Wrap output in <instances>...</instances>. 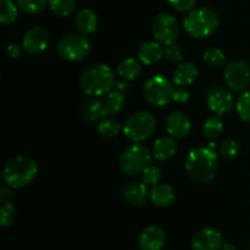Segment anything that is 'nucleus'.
<instances>
[{
    "label": "nucleus",
    "instance_id": "10",
    "mask_svg": "<svg viewBox=\"0 0 250 250\" xmlns=\"http://www.w3.org/2000/svg\"><path fill=\"white\" fill-rule=\"evenodd\" d=\"M208 109L214 114L222 116L229 114L233 107V97L227 88L222 85H211L205 95Z\"/></svg>",
    "mask_w": 250,
    "mask_h": 250
},
{
    "label": "nucleus",
    "instance_id": "24",
    "mask_svg": "<svg viewBox=\"0 0 250 250\" xmlns=\"http://www.w3.org/2000/svg\"><path fill=\"white\" fill-rule=\"evenodd\" d=\"M125 103H126V98H125L124 92H120V90L110 92L104 102L107 115H116L117 112L121 111L125 106Z\"/></svg>",
    "mask_w": 250,
    "mask_h": 250
},
{
    "label": "nucleus",
    "instance_id": "19",
    "mask_svg": "<svg viewBox=\"0 0 250 250\" xmlns=\"http://www.w3.org/2000/svg\"><path fill=\"white\" fill-rule=\"evenodd\" d=\"M176 151H177V144L171 137H160L154 142L153 156L156 160H168L175 155Z\"/></svg>",
    "mask_w": 250,
    "mask_h": 250
},
{
    "label": "nucleus",
    "instance_id": "13",
    "mask_svg": "<svg viewBox=\"0 0 250 250\" xmlns=\"http://www.w3.org/2000/svg\"><path fill=\"white\" fill-rule=\"evenodd\" d=\"M49 44V34L43 27H33L26 32L22 41V46L32 55L41 54Z\"/></svg>",
    "mask_w": 250,
    "mask_h": 250
},
{
    "label": "nucleus",
    "instance_id": "29",
    "mask_svg": "<svg viewBox=\"0 0 250 250\" xmlns=\"http://www.w3.org/2000/svg\"><path fill=\"white\" fill-rule=\"evenodd\" d=\"M120 124L112 119H104L99 122L98 125V133L103 137V138H112L119 134Z\"/></svg>",
    "mask_w": 250,
    "mask_h": 250
},
{
    "label": "nucleus",
    "instance_id": "2",
    "mask_svg": "<svg viewBox=\"0 0 250 250\" xmlns=\"http://www.w3.org/2000/svg\"><path fill=\"white\" fill-rule=\"evenodd\" d=\"M80 84L83 92L88 95L109 94L115 85V73L110 66L105 63H95L82 72Z\"/></svg>",
    "mask_w": 250,
    "mask_h": 250
},
{
    "label": "nucleus",
    "instance_id": "33",
    "mask_svg": "<svg viewBox=\"0 0 250 250\" xmlns=\"http://www.w3.org/2000/svg\"><path fill=\"white\" fill-rule=\"evenodd\" d=\"M241 151V146L238 144V142L232 141V139H227L224 143H221L219 148V154L222 158L226 159H233Z\"/></svg>",
    "mask_w": 250,
    "mask_h": 250
},
{
    "label": "nucleus",
    "instance_id": "7",
    "mask_svg": "<svg viewBox=\"0 0 250 250\" xmlns=\"http://www.w3.org/2000/svg\"><path fill=\"white\" fill-rule=\"evenodd\" d=\"M151 160V154L146 146L142 144H132L127 146L120 155V168L127 175L134 176L143 172Z\"/></svg>",
    "mask_w": 250,
    "mask_h": 250
},
{
    "label": "nucleus",
    "instance_id": "1",
    "mask_svg": "<svg viewBox=\"0 0 250 250\" xmlns=\"http://www.w3.org/2000/svg\"><path fill=\"white\" fill-rule=\"evenodd\" d=\"M219 159L211 148H195L188 153L186 170L189 177L198 183H208L214 180L217 172Z\"/></svg>",
    "mask_w": 250,
    "mask_h": 250
},
{
    "label": "nucleus",
    "instance_id": "26",
    "mask_svg": "<svg viewBox=\"0 0 250 250\" xmlns=\"http://www.w3.org/2000/svg\"><path fill=\"white\" fill-rule=\"evenodd\" d=\"M49 7L56 16L66 17L75 11L76 0H49Z\"/></svg>",
    "mask_w": 250,
    "mask_h": 250
},
{
    "label": "nucleus",
    "instance_id": "8",
    "mask_svg": "<svg viewBox=\"0 0 250 250\" xmlns=\"http://www.w3.org/2000/svg\"><path fill=\"white\" fill-rule=\"evenodd\" d=\"M90 51V43L82 34H68L58 44V53L63 60L77 62L85 59Z\"/></svg>",
    "mask_w": 250,
    "mask_h": 250
},
{
    "label": "nucleus",
    "instance_id": "21",
    "mask_svg": "<svg viewBox=\"0 0 250 250\" xmlns=\"http://www.w3.org/2000/svg\"><path fill=\"white\" fill-rule=\"evenodd\" d=\"M107 112L105 109V104L100 100L89 99L83 104L82 116L87 122L102 121L106 117Z\"/></svg>",
    "mask_w": 250,
    "mask_h": 250
},
{
    "label": "nucleus",
    "instance_id": "41",
    "mask_svg": "<svg viewBox=\"0 0 250 250\" xmlns=\"http://www.w3.org/2000/svg\"><path fill=\"white\" fill-rule=\"evenodd\" d=\"M222 250H236V247L232 243H224L222 246Z\"/></svg>",
    "mask_w": 250,
    "mask_h": 250
},
{
    "label": "nucleus",
    "instance_id": "36",
    "mask_svg": "<svg viewBox=\"0 0 250 250\" xmlns=\"http://www.w3.org/2000/svg\"><path fill=\"white\" fill-rule=\"evenodd\" d=\"M168 4L180 12L192 11L197 0H167Z\"/></svg>",
    "mask_w": 250,
    "mask_h": 250
},
{
    "label": "nucleus",
    "instance_id": "32",
    "mask_svg": "<svg viewBox=\"0 0 250 250\" xmlns=\"http://www.w3.org/2000/svg\"><path fill=\"white\" fill-rule=\"evenodd\" d=\"M237 112L243 121L250 122V89L239 97L237 102Z\"/></svg>",
    "mask_w": 250,
    "mask_h": 250
},
{
    "label": "nucleus",
    "instance_id": "28",
    "mask_svg": "<svg viewBox=\"0 0 250 250\" xmlns=\"http://www.w3.org/2000/svg\"><path fill=\"white\" fill-rule=\"evenodd\" d=\"M203 59L210 67H221L226 62V56H225L224 51L215 46L205 50Z\"/></svg>",
    "mask_w": 250,
    "mask_h": 250
},
{
    "label": "nucleus",
    "instance_id": "17",
    "mask_svg": "<svg viewBox=\"0 0 250 250\" xmlns=\"http://www.w3.org/2000/svg\"><path fill=\"white\" fill-rule=\"evenodd\" d=\"M122 195L128 204L134 205V207H142L146 203L150 192L148 190V186L144 183L132 182L124 188Z\"/></svg>",
    "mask_w": 250,
    "mask_h": 250
},
{
    "label": "nucleus",
    "instance_id": "11",
    "mask_svg": "<svg viewBox=\"0 0 250 250\" xmlns=\"http://www.w3.org/2000/svg\"><path fill=\"white\" fill-rule=\"evenodd\" d=\"M224 76L226 84L231 89L241 92L247 89L250 84V66L246 61H231L227 63Z\"/></svg>",
    "mask_w": 250,
    "mask_h": 250
},
{
    "label": "nucleus",
    "instance_id": "34",
    "mask_svg": "<svg viewBox=\"0 0 250 250\" xmlns=\"http://www.w3.org/2000/svg\"><path fill=\"white\" fill-rule=\"evenodd\" d=\"M161 178V171L156 166H148L142 172V180L148 187H155Z\"/></svg>",
    "mask_w": 250,
    "mask_h": 250
},
{
    "label": "nucleus",
    "instance_id": "37",
    "mask_svg": "<svg viewBox=\"0 0 250 250\" xmlns=\"http://www.w3.org/2000/svg\"><path fill=\"white\" fill-rule=\"evenodd\" d=\"M22 49L23 46L20 45L17 43H12L9 44L6 48V54L10 59H19L20 56L22 55Z\"/></svg>",
    "mask_w": 250,
    "mask_h": 250
},
{
    "label": "nucleus",
    "instance_id": "9",
    "mask_svg": "<svg viewBox=\"0 0 250 250\" xmlns=\"http://www.w3.org/2000/svg\"><path fill=\"white\" fill-rule=\"evenodd\" d=\"M153 34L159 43L165 45L175 43L180 34V24L176 17L168 14L156 16L153 22Z\"/></svg>",
    "mask_w": 250,
    "mask_h": 250
},
{
    "label": "nucleus",
    "instance_id": "22",
    "mask_svg": "<svg viewBox=\"0 0 250 250\" xmlns=\"http://www.w3.org/2000/svg\"><path fill=\"white\" fill-rule=\"evenodd\" d=\"M149 198L158 207L166 208L172 204L175 200V190L168 185H156L150 190Z\"/></svg>",
    "mask_w": 250,
    "mask_h": 250
},
{
    "label": "nucleus",
    "instance_id": "14",
    "mask_svg": "<svg viewBox=\"0 0 250 250\" xmlns=\"http://www.w3.org/2000/svg\"><path fill=\"white\" fill-rule=\"evenodd\" d=\"M142 250H161L166 244V232L159 226H149L141 233L138 239Z\"/></svg>",
    "mask_w": 250,
    "mask_h": 250
},
{
    "label": "nucleus",
    "instance_id": "23",
    "mask_svg": "<svg viewBox=\"0 0 250 250\" xmlns=\"http://www.w3.org/2000/svg\"><path fill=\"white\" fill-rule=\"evenodd\" d=\"M141 63V61L137 60V59L128 58L117 66V72H119V75L122 78H125L127 81L136 80L137 77H139V75L142 72Z\"/></svg>",
    "mask_w": 250,
    "mask_h": 250
},
{
    "label": "nucleus",
    "instance_id": "3",
    "mask_svg": "<svg viewBox=\"0 0 250 250\" xmlns=\"http://www.w3.org/2000/svg\"><path fill=\"white\" fill-rule=\"evenodd\" d=\"M38 166L33 159L28 156H15L5 165L2 171L4 183L10 188L20 189L28 186L36 178Z\"/></svg>",
    "mask_w": 250,
    "mask_h": 250
},
{
    "label": "nucleus",
    "instance_id": "27",
    "mask_svg": "<svg viewBox=\"0 0 250 250\" xmlns=\"http://www.w3.org/2000/svg\"><path fill=\"white\" fill-rule=\"evenodd\" d=\"M204 134L210 139H215L220 137L224 132V122L220 119V116H211L205 121L203 127Z\"/></svg>",
    "mask_w": 250,
    "mask_h": 250
},
{
    "label": "nucleus",
    "instance_id": "31",
    "mask_svg": "<svg viewBox=\"0 0 250 250\" xmlns=\"http://www.w3.org/2000/svg\"><path fill=\"white\" fill-rule=\"evenodd\" d=\"M16 209L11 203L2 204L1 210H0V225H1V227L6 229V227L11 226L16 220Z\"/></svg>",
    "mask_w": 250,
    "mask_h": 250
},
{
    "label": "nucleus",
    "instance_id": "5",
    "mask_svg": "<svg viewBox=\"0 0 250 250\" xmlns=\"http://www.w3.org/2000/svg\"><path fill=\"white\" fill-rule=\"evenodd\" d=\"M175 88L168 78L155 75L149 78L143 87V95L146 102L156 107H164L173 99Z\"/></svg>",
    "mask_w": 250,
    "mask_h": 250
},
{
    "label": "nucleus",
    "instance_id": "40",
    "mask_svg": "<svg viewBox=\"0 0 250 250\" xmlns=\"http://www.w3.org/2000/svg\"><path fill=\"white\" fill-rule=\"evenodd\" d=\"M116 87L117 90H120V92H125V90L128 89V83H127L126 81H119V82L116 83Z\"/></svg>",
    "mask_w": 250,
    "mask_h": 250
},
{
    "label": "nucleus",
    "instance_id": "15",
    "mask_svg": "<svg viewBox=\"0 0 250 250\" xmlns=\"http://www.w3.org/2000/svg\"><path fill=\"white\" fill-rule=\"evenodd\" d=\"M166 129L167 133L175 138H185L190 133L192 125L183 112L175 111L166 119Z\"/></svg>",
    "mask_w": 250,
    "mask_h": 250
},
{
    "label": "nucleus",
    "instance_id": "4",
    "mask_svg": "<svg viewBox=\"0 0 250 250\" xmlns=\"http://www.w3.org/2000/svg\"><path fill=\"white\" fill-rule=\"evenodd\" d=\"M186 31L194 38H207L220 26L216 12L209 7H200L188 12L183 21Z\"/></svg>",
    "mask_w": 250,
    "mask_h": 250
},
{
    "label": "nucleus",
    "instance_id": "6",
    "mask_svg": "<svg viewBox=\"0 0 250 250\" xmlns=\"http://www.w3.org/2000/svg\"><path fill=\"white\" fill-rule=\"evenodd\" d=\"M156 127V120L153 114L146 111H138L132 114L126 120L124 126V133L127 138L134 143L146 141L154 133Z\"/></svg>",
    "mask_w": 250,
    "mask_h": 250
},
{
    "label": "nucleus",
    "instance_id": "35",
    "mask_svg": "<svg viewBox=\"0 0 250 250\" xmlns=\"http://www.w3.org/2000/svg\"><path fill=\"white\" fill-rule=\"evenodd\" d=\"M165 56L170 62L172 63H180L183 60V53L178 45L175 43L168 44L165 48Z\"/></svg>",
    "mask_w": 250,
    "mask_h": 250
},
{
    "label": "nucleus",
    "instance_id": "16",
    "mask_svg": "<svg viewBox=\"0 0 250 250\" xmlns=\"http://www.w3.org/2000/svg\"><path fill=\"white\" fill-rule=\"evenodd\" d=\"M164 55H165V49L161 46V43L159 42H146L139 46L137 51L138 60L146 66L159 62Z\"/></svg>",
    "mask_w": 250,
    "mask_h": 250
},
{
    "label": "nucleus",
    "instance_id": "39",
    "mask_svg": "<svg viewBox=\"0 0 250 250\" xmlns=\"http://www.w3.org/2000/svg\"><path fill=\"white\" fill-rule=\"evenodd\" d=\"M11 198H12V192L11 189H10V187L7 188L2 186V187L0 188V202H1V204H6V203H9Z\"/></svg>",
    "mask_w": 250,
    "mask_h": 250
},
{
    "label": "nucleus",
    "instance_id": "25",
    "mask_svg": "<svg viewBox=\"0 0 250 250\" xmlns=\"http://www.w3.org/2000/svg\"><path fill=\"white\" fill-rule=\"evenodd\" d=\"M19 16V6L11 0H0V21L2 24L14 23Z\"/></svg>",
    "mask_w": 250,
    "mask_h": 250
},
{
    "label": "nucleus",
    "instance_id": "30",
    "mask_svg": "<svg viewBox=\"0 0 250 250\" xmlns=\"http://www.w3.org/2000/svg\"><path fill=\"white\" fill-rule=\"evenodd\" d=\"M16 4L21 11L34 15L45 9L48 0H16Z\"/></svg>",
    "mask_w": 250,
    "mask_h": 250
},
{
    "label": "nucleus",
    "instance_id": "18",
    "mask_svg": "<svg viewBox=\"0 0 250 250\" xmlns=\"http://www.w3.org/2000/svg\"><path fill=\"white\" fill-rule=\"evenodd\" d=\"M198 73V68L192 62H182L173 72V83L178 87H187L197 80Z\"/></svg>",
    "mask_w": 250,
    "mask_h": 250
},
{
    "label": "nucleus",
    "instance_id": "20",
    "mask_svg": "<svg viewBox=\"0 0 250 250\" xmlns=\"http://www.w3.org/2000/svg\"><path fill=\"white\" fill-rule=\"evenodd\" d=\"M76 27L81 33L89 34L97 31L99 20L97 14L90 9H83L76 16Z\"/></svg>",
    "mask_w": 250,
    "mask_h": 250
},
{
    "label": "nucleus",
    "instance_id": "12",
    "mask_svg": "<svg viewBox=\"0 0 250 250\" xmlns=\"http://www.w3.org/2000/svg\"><path fill=\"white\" fill-rule=\"evenodd\" d=\"M193 250H220L224 246V238L214 229H204L197 232L190 242Z\"/></svg>",
    "mask_w": 250,
    "mask_h": 250
},
{
    "label": "nucleus",
    "instance_id": "38",
    "mask_svg": "<svg viewBox=\"0 0 250 250\" xmlns=\"http://www.w3.org/2000/svg\"><path fill=\"white\" fill-rule=\"evenodd\" d=\"M173 102L176 103H187L189 100V93L186 89H183V87L178 88V89H175V93H173Z\"/></svg>",
    "mask_w": 250,
    "mask_h": 250
}]
</instances>
